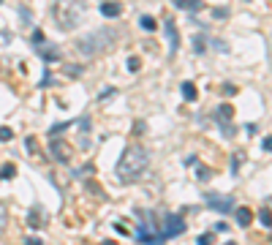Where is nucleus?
<instances>
[{
    "label": "nucleus",
    "mask_w": 272,
    "mask_h": 245,
    "mask_svg": "<svg viewBox=\"0 0 272 245\" xmlns=\"http://www.w3.org/2000/svg\"><path fill=\"white\" fill-rule=\"evenodd\" d=\"M269 60H272V41H269Z\"/></svg>",
    "instance_id": "c85d7f7f"
},
{
    "label": "nucleus",
    "mask_w": 272,
    "mask_h": 245,
    "mask_svg": "<svg viewBox=\"0 0 272 245\" xmlns=\"http://www.w3.org/2000/svg\"><path fill=\"white\" fill-rule=\"evenodd\" d=\"M196 245H215V237H212L210 231H207V234H202V237L196 240Z\"/></svg>",
    "instance_id": "f3484780"
},
{
    "label": "nucleus",
    "mask_w": 272,
    "mask_h": 245,
    "mask_svg": "<svg viewBox=\"0 0 272 245\" xmlns=\"http://www.w3.org/2000/svg\"><path fill=\"white\" fill-rule=\"evenodd\" d=\"M117 41V30L115 28H98V30H90L87 36L76 38V52L82 57H98L104 52H109Z\"/></svg>",
    "instance_id": "f03ea898"
},
{
    "label": "nucleus",
    "mask_w": 272,
    "mask_h": 245,
    "mask_svg": "<svg viewBox=\"0 0 272 245\" xmlns=\"http://www.w3.org/2000/svg\"><path fill=\"white\" fill-rule=\"evenodd\" d=\"M139 25H142V28H144V30H150V33H152V30H155V28H158V25H155V19H152L150 14H144V17H139Z\"/></svg>",
    "instance_id": "f8f14e48"
},
{
    "label": "nucleus",
    "mask_w": 272,
    "mask_h": 245,
    "mask_svg": "<svg viewBox=\"0 0 272 245\" xmlns=\"http://www.w3.org/2000/svg\"><path fill=\"white\" fill-rule=\"evenodd\" d=\"M38 55H41L46 63L60 60V49H57V46H38Z\"/></svg>",
    "instance_id": "1a4fd4ad"
},
{
    "label": "nucleus",
    "mask_w": 272,
    "mask_h": 245,
    "mask_svg": "<svg viewBox=\"0 0 272 245\" xmlns=\"http://www.w3.org/2000/svg\"><path fill=\"white\" fill-rule=\"evenodd\" d=\"M194 49H196V52H204V38H202V36L194 38Z\"/></svg>",
    "instance_id": "4be33fe9"
},
{
    "label": "nucleus",
    "mask_w": 272,
    "mask_h": 245,
    "mask_svg": "<svg viewBox=\"0 0 272 245\" xmlns=\"http://www.w3.org/2000/svg\"><path fill=\"white\" fill-rule=\"evenodd\" d=\"M196 96H199L196 85L194 82H183V98H185V101H196Z\"/></svg>",
    "instance_id": "9b49d317"
},
{
    "label": "nucleus",
    "mask_w": 272,
    "mask_h": 245,
    "mask_svg": "<svg viewBox=\"0 0 272 245\" xmlns=\"http://www.w3.org/2000/svg\"><path fill=\"white\" fill-rule=\"evenodd\" d=\"M199 6H202V0H188V9H194V11H196Z\"/></svg>",
    "instance_id": "cd10ccee"
},
{
    "label": "nucleus",
    "mask_w": 272,
    "mask_h": 245,
    "mask_svg": "<svg viewBox=\"0 0 272 245\" xmlns=\"http://www.w3.org/2000/svg\"><path fill=\"white\" fill-rule=\"evenodd\" d=\"M171 3H174V9H185V6H188V0H171Z\"/></svg>",
    "instance_id": "a878e982"
},
{
    "label": "nucleus",
    "mask_w": 272,
    "mask_h": 245,
    "mask_svg": "<svg viewBox=\"0 0 272 245\" xmlns=\"http://www.w3.org/2000/svg\"><path fill=\"white\" fill-rule=\"evenodd\" d=\"M84 17V0H55L52 3V19L65 33H71Z\"/></svg>",
    "instance_id": "7ed1b4c3"
},
{
    "label": "nucleus",
    "mask_w": 272,
    "mask_h": 245,
    "mask_svg": "<svg viewBox=\"0 0 272 245\" xmlns=\"http://www.w3.org/2000/svg\"><path fill=\"white\" fill-rule=\"evenodd\" d=\"M25 147H28L30 155L38 158V142H36V136H28V139H25Z\"/></svg>",
    "instance_id": "4468645a"
},
{
    "label": "nucleus",
    "mask_w": 272,
    "mask_h": 245,
    "mask_svg": "<svg viewBox=\"0 0 272 245\" xmlns=\"http://www.w3.org/2000/svg\"><path fill=\"white\" fill-rule=\"evenodd\" d=\"M17 175V167L14 164H3V169H0V177H3V180H9V177H14Z\"/></svg>",
    "instance_id": "2eb2a0df"
},
{
    "label": "nucleus",
    "mask_w": 272,
    "mask_h": 245,
    "mask_svg": "<svg viewBox=\"0 0 272 245\" xmlns=\"http://www.w3.org/2000/svg\"><path fill=\"white\" fill-rule=\"evenodd\" d=\"M261 147L267 150V153H272V136H264V142H261Z\"/></svg>",
    "instance_id": "5701e85b"
},
{
    "label": "nucleus",
    "mask_w": 272,
    "mask_h": 245,
    "mask_svg": "<svg viewBox=\"0 0 272 245\" xmlns=\"http://www.w3.org/2000/svg\"><path fill=\"white\" fill-rule=\"evenodd\" d=\"M258 221H261L264 226H272V213L269 210H261V213H258Z\"/></svg>",
    "instance_id": "dca6fc26"
},
{
    "label": "nucleus",
    "mask_w": 272,
    "mask_h": 245,
    "mask_svg": "<svg viewBox=\"0 0 272 245\" xmlns=\"http://www.w3.org/2000/svg\"><path fill=\"white\" fill-rule=\"evenodd\" d=\"M33 44H36V46H44V33H41V30H33Z\"/></svg>",
    "instance_id": "aec40b11"
},
{
    "label": "nucleus",
    "mask_w": 272,
    "mask_h": 245,
    "mask_svg": "<svg viewBox=\"0 0 272 245\" xmlns=\"http://www.w3.org/2000/svg\"><path fill=\"white\" fill-rule=\"evenodd\" d=\"M128 68H131V71H139V57H131V60H128Z\"/></svg>",
    "instance_id": "b1692460"
},
{
    "label": "nucleus",
    "mask_w": 272,
    "mask_h": 245,
    "mask_svg": "<svg viewBox=\"0 0 272 245\" xmlns=\"http://www.w3.org/2000/svg\"><path fill=\"white\" fill-rule=\"evenodd\" d=\"M212 17H215V19H226L229 17V9H223V6H221V9L212 11Z\"/></svg>",
    "instance_id": "412c9836"
},
{
    "label": "nucleus",
    "mask_w": 272,
    "mask_h": 245,
    "mask_svg": "<svg viewBox=\"0 0 272 245\" xmlns=\"http://www.w3.org/2000/svg\"><path fill=\"white\" fill-rule=\"evenodd\" d=\"M25 245H41V240H38V237H28V240H25Z\"/></svg>",
    "instance_id": "bb28decb"
},
{
    "label": "nucleus",
    "mask_w": 272,
    "mask_h": 245,
    "mask_svg": "<svg viewBox=\"0 0 272 245\" xmlns=\"http://www.w3.org/2000/svg\"><path fill=\"white\" fill-rule=\"evenodd\" d=\"M147 167H150V153L144 147H139V144H131V147L120 155V161H117V180L120 183H136L139 177L147 172Z\"/></svg>",
    "instance_id": "f257e3e1"
},
{
    "label": "nucleus",
    "mask_w": 272,
    "mask_h": 245,
    "mask_svg": "<svg viewBox=\"0 0 272 245\" xmlns=\"http://www.w3.org/2000/svg\"><path fill=\"white\" fill-rule=\"evenodd\" d=\"M226 245H237V242H226Z\"/></svg>",
    "instance_id": "c756f323"
},
{
    "label": "nucleus",
    "mask_w": 272,
    "mask_h": 245,
    "mask_svg": "<svg viewBox=\"0 0 272 245\" xmlns=\"http://www.w3.org/2000/svg\"><path fill=\"white\" fill-rule=\"evenodd\" d=\"M49 155L55 158V161H60V164H68V161H71V155H74V150H71V144L65 142V139H52V144H49Z\"/></svg>",
    "instance_id": "39448f33"
},
{
    "label": "nucleus",
    "mask_w": 272,
    "mask_h": 245,
    "mask_svg": "<svg viewBox=\"0 0 272 245\" xmlns=\"http://www.w3.org/2000/svg\"><path fill=\"white\" fill-rule=\"evenodd\" d=\"M101 14H104L106 19H115V17L123 14V6L115 3V0H106V3H101Z\"/></svg>",
    "instance_id": "6e6552de"
},
{
    "label": "nucleus",
    "mask_w": 272,
    "mask_h": 245,
    "mask_svg": "<svg viewBox=\"0 0 272 245\" xmlns=\"http://www.w3.org/2000/svg\"><path fill=\"white\" fill-rule=\"evenodd\" d=\"M237 223H240V226H250V221H253V213H250L248 207H237Z\"/></svg>",
    "instance_id": "9d476101"
},
{
    "label": "nucleus",
    "mask_w": 272,
    "mask_h": 245,
    "mask_svg": "<svg viewBox=\"0 0 272 245\" xmlns=\"http://www.w3.org/2000/svg\"><path fill=\"white\" fill-rule=\"evenodd\" d=\"M6 223H9V215H6V207L0 204V234L6 231Z\"/></svg>",
    "instance_id": "a211bd4d"
},
{
    "label": "nucleus",
    "mask_w": 272,
    "mask_h": 245,
    "mask_svg": "<svg viewBox=\"0 0 272 245\" xmlns=\"http://www.w3.org/2000/svg\"><path fill=\"white\" fill-rule=\"evenodd\" d=\"M163 30H166V36H169V55H174L177 46H180V33H177V25L169 14L163 17Z\"/></svg>",
    "instance_id": "423d86ee"
},
{
    "label": "nucleus",
    "mask_w": 272,
    "mask_h": 245,
    "mask_svg": "<svg viewBox=\"0 0 272 245\" xmlns=\"http://www.w3.org/2000/svg\"><path fill=\"white\" fill-rule=\"evenodd\" d=\"M207 199V207L218 210V213H229L231 207H234V202H231V196H218V194H207L204 196Z\"/></svg>",
    "instance_id": "0eeeda50"
},
{
    "label": "nucleus",
    "mask_w": 272,
    "mask_h": 245,
    "mask_svg": "<svg viewBox=\"0 0 272 245\" xmlns=\"http://www.w3.org/2000/svg\"><path fill=\"white\" fill-rule=\"evenodd\" d=\"M11 136H14V131L3 125V128H0V142H11Z\"/></svg>",
    "instance_id": "6ab92c4d"
},
{
    "label": "nucleus",
    "mask_w": 272,
    "mask_h": 245,
    "mask_svg": "<svg viewBox=\"0 0 272 245\" xmlns=\"http://www.w3.org/2000/svg\"><path fill=\"white\" fill-rule=\"evenodd\" d=\"M65 71H68L71 76H79V74H82V68H79V65H76V68H74V65H68V68H65Z\"/></svg>",
    "instance_id": "393cba45"
},
{
    "label": "nucleus",
    "mask_w": 272,
    "mask_h": 245,
    "mask_svg": "<svg viewBox=\"0 0 272 245\" xmlns=\"http://www.w3.org/2000/svg\"><path fill=\"white\" fill-rule=\"evenodd\" d=\"M28 223H30L33 229H38V226H41V223H44V218H41V210H36V213L30 210V215H28Z\"/></svg>",
    "instance_id": "ddd939ff"
},
{
    "label": "nucleus",
    "mask_w": 272,
    "mask_h": 245,
    "mask_svg": "<svg viewBox=\"0 0 272 245\" xmlns=\"http://www.w3.org/2000/svg\"><path fill=\"white\" fill-rule=\"evenodd\" d=\"M180 231H185V221L180 215H163L161 229H158V237H161V240H166V237H177Z\"/></svg>",
    "instance_id": "20e7f679"
}]
</instances>
